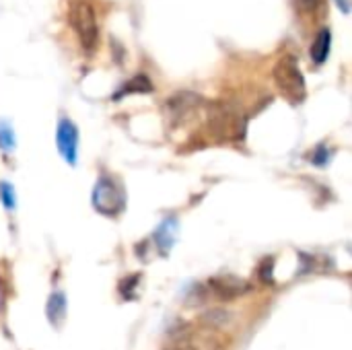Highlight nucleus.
I'll use <instances>...</instances> for the list:
<instances>
[{"label": "nucleus", "instance_id": "f3484780", "mask_svg": "<svg viewBox=\"0 0 352 350\" xmlns=\"http://www.w3.org/2000/svg\"><path fill=\"white\" fill-rule=\"evenodd\" d=\"M177 350H194V349H177Z\"/></svg>", "mask_w": 352, "mask_h": 350}, {"label": "nucleus", "instance_id": "6e6552de", "mask_svg": "<svg viewBox=\"0 0 352 350\" xmlns=\"http://www.w3.org/2000/svg\"><path fill=\"white\" fill-rule=\"evenodd\" d=\"M45 314H47V320L54 328H60L66 320V297L64 293H52V297L47 299V305H45Z\"/></svg>", "mask_w": 352, "mask_h": 350}, {"label": "nucleus", "instance_id": "7ed1b4c3", "mask_svg": "<svg viewBox=\"0 0 352 350\" xmlns=\"http://www.w3.org/2000/svg\"><path fill=\"white\" fill-rule=\"evenodd\" d=\"M68 19H70L72 29L78 35L82 50L93 52L97 47V41H99V27H97V17H95L93 6L89 2L78 0L70 6Z\"/></svg>", "mask_w": 352, "mask_h": 350}, {"label": "nucleus", "instance_id": "f8f14e48", "mask_svg": "<svg viewBox=\"0 0 352 350\" xmlns=\"http://www.w3.org/2000/svg\"><path fill=\"white\" fill-rule=\"evenodd\" d=\"M202 324L210 326V328H223L231 322V314L225 309H210L206 314H202Z\"/></svg>", "mask_w": 352, "mask_h": 350}, {"label": "nucleus", "instance_id": "4468645a", "mask_svg": "<svg viewBox=\"0 0 352 350\" xmlns=\"http://www.w3.org/2000/svg\"><path fill=\"white\" fill-rule=\"evenodd\" d=\"M258 272H260V278H262L264 285H272L274 283V274H272L274 272V260L272 258H266L260 264V270Z\"/></svg>", "mask_w": 352, "mask_h": 350}, {"label": "nucleus", "instance_id": "dca6fc26", "mask_svg": "<svg viewBox=\"0 0 352 350\" xmlns=\"http://www.w3.org/2000/svg\"><path fill=\"white\" fill-rule=\"evenodd\" d=\"M318 4H320V0H303V6L309 8V10H316Z\"/></svg>", "mask_w": 352, "mask_h": 350}, {"label": "nucleus", "instance_id": "20e7f679", "mask_svg": "<svg viewBox=\"0 0 352 350\" xmlns=\"http://www.w3.org/2000/svg\"><path fill=\"white\" fill-rule=\"evenodd\" d=\"M124 190L118 186V182H113L111 177L103 175L97 179L95 190H93V206L97 212L105 215V217H118L124 210Z\"/></svg>", "mask_w": 352, "mask_h": 350}, {"label": "nucleus", "instance_id": "f257e3e1", "mask_svg": "<svg viewBox=\"0 0 352 350\" xmlns=\"http://www.w3.org/2000/svg\"><path fill=\"white\" fill-rule=\"evenodd\" d=\"M274 83L278 91L291 101V103H303L305 99V76L293 56H283L272 70Z\"/></svg>", "mask_w": 352, "mask_h": 350}, {"label": "nucleus", "instance_id": "39448f33", "mask_svg": "<svg viewBox=\"0 0 352 350\" xmlns=\"http://www.w3.org/2000/svg\"><path fill=\"white\" fill-rule=\"evenodd\" d=\"M196 291H200V295H198L200 301L204 297H212V299H219V301H233V299H237L239 295H243L248 291V285L241 278H235V276H221V278L208 281L206 289L198 287Z\"/></svg>", "mask_w": 352, "mask_h": 350}, {"label": "nucleus", "instance_id": "2eb2a0df", "mask_svg": "<svg viewBox=\"0 0 352 350\" xmlns=\"http://www.w3.org/2000/svg\"><path fill=\"white\" fill-rule=\"evenodd\" d=\"M0 198H2V204L6 208H14V190L8 182L0 184Z\"/></svg>", "mask_w": 352, "mask_h": 350}, {"label": "nucleus", "instance_id": "0eeeda50", "mask_svg": "<svg viewBox=\"0 0 352 350\" xmlns=\"http://www.w3.org/2000/svg\"><path fill=\"white\" fill-rule=\"evenodd\" d=\"M56 144L60 155L68 165H76V153H78V130L74 122L70 120H60L58 130H56Z\"/></svg>", "mask_w": 352, "mask_h": 350}, {"label": "nucleus", "instance_id": "9d476101", "mask_svg": "<svg viewBox=\"0 0 352 350\" xmlns=\"http://www.w3.org/2000/svg\"><path fill=\"white\" fill-rule=\"evenodd\" d=\"M153 91V83L146 74H136L132 76L128 83H124L118 93H116V99L120 97H126V95H134V93H151Z\"/></svg>", "mask_w": 352, "mask_h": 350}, {"label": "nucleus", "instance_id": "f03ea898", "mask_svg": "<svg viewBox=\"0 0 352 350\" xmlns=\"http://www.w3.org/2000/svg\"><path fill=\"white\" fill-rule=\"evenodd\" d=\"M208 128L217 138L231 140L245 132V120L233 105L219 101L208 105Z\"/></svg>", "mask_w": 352, "mask_h": 350}, {"label": "nucleus", "instance_id": "ddd939ff", "mask_svg": "<svg viewBox=\"0 0 352 350\" xmlns=\"http://www.w3.org/2000/svg\"><path fill=\"white\" fill-rule=\"evenodd\" d=\"M0 149L2 151H12L14 149V134H12V128L6 122H0Z\"/></svg>", "mask_w": 352, "mask_h": 350}, {"label": "nucleus", "instance_id": "1a4fd4ad", "mask_svg": "<svg viewBox=\"0 0 352 350\" xmlns=\"http://www.w3.org/2000/svg\"><path fill=\"white\" fill-rule=\"evenodd\" d=\"M330 47H332V35H330V29H322L316 39H314V45H311V58L316 64H324L330 56Z\"/></svg>", "mask_w": 352, "mask_h": 350}, {"label": "nucleus", "instance_id": "423d86ee", "mask_svg": "<svg viewBox=\"0 0 352 350\" xmlns=\"http://www.w3.org/2000/svg\"><path fill=\"white\" fill-rule=\"evenodd\" d=\"M200 105H204V99L200 95H196L192 91H182L167 99L165 111H167L171 124H182V122L190 120L198 111Z\"/></svg>", "mask_w": 352, "mask_h": 350}, {"label": "nucleus", "instance_id": "9b49d317", "mask_svg": "<svg viewBox=\"0 0 352 350\" xmlns=\"http://www.w3.org/2000/svg\"><path fill=\"white\" fill-rule=\"evenodd\" d=\"M175 231H177V223H175V219H167V221L157 229L155 239H157V243H159V248H161L163 252H167V250L173 245Z\"/></svg>", "mask_w": 352, "mask_h": 350}]
</instances>
